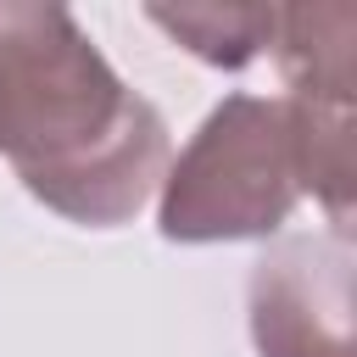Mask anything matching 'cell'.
Listing matches in <instances>:
<instances>
[{"instance_id":"obj_1","label":"cell","mask_w":357,"mask_h":357,"mask_svg":"<svg viewBox=\"0 0 357 357\" xmlns=\"http://www.w3.org/2000/svg\"><path fill=\"white\" fill-rule=\"evenodd\" d=\"M0 156L67 223L117 229L167 173V123L73 11L0 0Z\"/></svg>"},{"instance_id":"obj_2","label":"cell","mask_w":357,"mask_h":357,"mask_svg":"<svg viewBox=\"0 0 357 357\" xmlns=\"http://www.w3.org/2000/svg\"><path fill=\"white\" fill-rule=\"evenodd\" d=\"M156 229L178 245L268 240L301 201L290 112L279 95H223L156 184Z\"/></svg>"},{"instance_id":"obj_3","label":"cell","mask_w":357,"mask_h":357,"mask_svg":"<svg viewBox=\"0 0 357 357\" xmlns=\"http://www.w3.org/2000/svg\"><path fill=\"white\" fill-rule=\"evenodd\" d=\"M351 234H284L251 262L257 357H351Z\"/></svg>"},{"instance_id":"obj_4","label":"cell","mask_w":357,"mask_h":357,"mask_svg":"<svg viewBox=\"0 0 357 357\" xmlns=\"http://www.w3.org/2000/svg\"><path fill=\"white\" fill-rule=\"evenodd\" d=\"M351 6H279L273 61L284 73V100L301 106H351Z\"/></svg>"},{"instance_id":"obj_5","label":"cell","mask_w":357,"mask_h":357,"mask_svg":"<svg viewBox=\"0 0 357 357\" xmlns=\"http://www.w3.org/2000/svg\"><path fill=\"white\" fill-rule=\"evenodd\" d=\"M145 17L173 33L206 67H245L273 45L279 6H145Z\"/></svg>"}]
</instances>
